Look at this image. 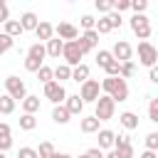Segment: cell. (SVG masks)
I'll return each instance as SVG.
<instances>
[{
	"mask_svg": "<svg viewBox=\"0 0 158 158\" xmlns=\"http://www.w3.org/2000/svg\"><path fill=\"white\" fill-rule=\"evenodd\" d=\"M99 86H101V91H106V96L114 99V104L128 99V84H126V79H121V77H106Z\"/></svg>",
	"mask_w": 158,
	"mask_h": 158,
	"instance_id": "obj_1",
	"label": "cell"
},
{
	"mask_svg": "<svg viewBox=\"0 0 158 158\" xmlns=\"http://www.w3.org/2000/svg\"><path fill=\"white\" fill-rule=\"evenodd\" d=\"M94 104H96L94 118H99V123H101V121H109V118H114V114H116V104H114V99H111V96L101 94V96H99Z\"/></svg>",
	"mask_w": 158,
	"mask_h": 158,
	"instance_id": "obj_2",
	"label": "cell"
},
{
	"mask_svg": "<svg viewBox=\"0 0 158 158\" xmlns=\"http://www.w3.org/2000/svg\"><path fill=\"white\" fill-rule=\"evenodd\" d=\"M62 57H64V64L74 69L77 64H81V57H84V52L79 49L77 40H72V42H64V47H62Z\"/></svg>",
	"mask_w": 158,
	"mask_h": 158,
	"instance_id": "obj_3",
	"label": "cell"
},
{
	"mask_svg": "<svg viewBox=\"0 0 158 158\" xmlns=\"http://www.w3.org/2000/svg\"><path fill=\"white\" fill-rule=\"evenodd\" d=\"M5 91H7V96L12 99V101H22L25 96H27V86H25V81L20 79V77H7L5 79Z\"/></svg>",
	"mask_w": 158,
	"mask_h": 158,
	"instance_id": "obj_4",
	"label": "cell"
},
{
	"mask_svg": "<svg viewBox=\"0 0 158 158\" xmlns=\"http://www.w3.org/2000/svg\"><path fill=\"white\" fill-rule=\"evenodd\" d=\"M131 30H133V35H138L141 42H148V37H151V22H148L146 15H133L131 17Z\"/></svg>",
	"mask_w": 158,
	"mask_h": 158,
	"instance_id": "obj_5",
	"label": "cell"
},
{
	"mask_svg": "<svg viewBox=\"0 0 158 158\" xmlns=\"http://www.w3.org/2000/svg\"><path fill=\"white\" fill-rule=\"evenodd\" d=\"M156 59H158V49L151 42H138V62L151 69V67H156Z\"/></svg>",
	"mask_w": 158,
	"mask_h": 158,
	"instance_id": "obj_6",
	"label": "cell"
},
{
	"mask_svg": "<svg viewBox=\"0 0 158 158\" xmlns=\"http://www.w3.org/2000/svg\"><path fill=\"white\" fill-rule=\"evenodd\" d=\"M101 96V86H99V81L96 79H86L84 84H81V89H79V99L86 104V101H96Z\"/></svg>",
	"mask_w": 158,
	"mask_h": 158,
	"instance_id": "obj_7",
	"label": "cell"
},
{
	"mask_svg": "<svg viewBox=\"0 0 158 158\" xmlns=\"http://www.w3.org/2000/svg\"><path fill=\"white\" fill-rule=\"evenodd\" d=\"M44 96H47L54 106H59V104L67 99V91H64V86H62L59 81H47V84H44Z\"/></svg>",
	"mask_w": 158,
	"mask_h": 158,
	"instance_id": "obj_8",
	"label": "cell"
},
{
	"mask_svg": "<svg viewBox=\"0 0 158 158\" xmlns=\"http://www.w3.org/2000/svg\"><path fill=\"white\" fill-rule=\"evenodd\" d=\"M111 57H114L118 64H123V62H131V57H133V47H131L126 40H118V42L114 44V49H111Z\"/></svg>",
	"mask_w": 158,
	"mask_h": 158,
	"instance_id": "obj_9",
	"label": "cell"
},
{
	"mask_svg": "<svg viewBox=\"0 0 158 158\" xmlns=\"http://www.w3.org/2000/svg\"><path fill=\"white\" fill-rule=\"evenodd\" d=\"M54 32L59 35V40H67V42H72V40L79 37V30H77L72 22H59V25L54 27Z\"/></svg>",
	"mask_w": 158,
	"mask_h": 158,
	"instance_id": "obj_10",
	"label": "cell"
},
{
	"mask_svg": "<svg viewBox=\"0 0 158 158\" xmlns=\"http://www.w3.org/2000/svg\"><path fill=\"white\" fill-rule=\"evenodd\" d=\"M64 109L69 111V116H72V114H81L84 101L79 99V94H67V99H64Z\"/></svg>",
	"mask_w": 158,
	"mask_h": 158,
	"instance_id": "obj_11",
	"label": "cell"
},
{
	"mask_svg": "<svg viewBox=\"0 0 158 158\" xmlns=\"http://www.w3.org/2000/svg\"><path fill=\"white\" fill-rule=\"evenodd\" d=\"M35 35H37L40 44H42V42H49V40H52V35H54V27H52L49 22H44V20H42V22L35 27Z\"/></svg>",
	"mask_w": 158,
	"mask_h": 158,
	"instance_id": "obj_12",
	"label": "cell"
},
{
	"mask_svg": "<svg viewBox=\"0 0 158 158\" xmlns=\"http://www.w3.org/2000/svg\"><path fill=\"white\" fill-rule=\"evenodd\" d=\"M62 47H64V42H62L59 37H52V40L44 44V52H47V57H52V59H59V54H62Z\"/></svg>",
	"mask_w": 158,
	"mask_h": 158,
	"instance_id": "obj_13",
	"label": "cell"
},
{
	"mask_svg": "<svg viewBox=\"0 0 158 158\" xmlns=\"http://www.w3.org/2000/svg\"><path fill=\"white\" fill-rule=\"evenodd\" d=\"M17 22H20V27H22V32H27V30H32V32H35V27L40 25V20H37V15H35V12H25Z\"/></svg>",
	"mask_w": 158,
	"mask_h": 158,
	"instance_id": "obj_14",
	"label": "cell"
},
{
	"mask_svg": "<svg viewBox=\"0 0 158 158\" xmlns=\"http://www.w3.org/2000/svg\"><path fill=\"white\" fill-rule=\"evenodd\" d=\"M118 121H121V126H123V128H128V131L138 128V116H136L133 111H123V114L118 116Z\"/></svg>",
	"mask_w": 158,
	"mask_h": 158,
	"instance_id": "obj_15",
	"label": "cell"
},
{
	"mask_svg": "<svg viewBox=\"0 0 158 158\" xmlns=\"http://www.w3.org/2000/svg\"><path fill=\"white\" fill-rule=\"evenodd\" d=\"M22 111L35 116V114L40 111V96H25V99H22Z\"/></svg>",
	"mask_w": 158,
	"mask_h": 158,
	"instance_id": "obj_16",
	"label": "cell"
},
{
	"mask_svg": "<svg viewBox=\"0 0 158 158\" xmlns=\"http://www.w3.org/2000/svg\"><path fill=\"white\" fill-rule=\"evenodd\" d=\"M79 128H81V133H96V131H99V118H94V116H84L81 123H79Z\"/></svg>",
	"mask_w": 158,
	"mask_h": 158,
	"instance_id": "obj_17",
	"label": "cell"
},
{
	"mask_svg": "<svg viewBox=\"0 0 158 158\" xmlns=\"http://www.w3.org/2000/svg\"><path fill=\"white\" fill-rule=\"evenodd\" d=\"M99 133V148H111L114 146V131H109V128H101V131H96Z\"/></svg>",
	"mask_w": 158,
	"mask_h": 158,
	"instance_id": "obj_18",
	"label": "cell"
},
{
	"mask_svg": "<svg viewBox=\"0 0 158 158\" xmlns=\"http://www.w3.org/2000/svg\"><path fill=\"white\" fill-rule=\"evenodd\" d=\"M52 77H54V79H59V84H62V81L72 79V67H67V64H59V67H54V69H52Z\"/></svg>",
	"mask_w": 158,
	"mask_h": 158,
	"instance_id": "obj_19",
	"label": "cell"
},
{
	"mask_svg": "<svg viewBox=\"0 0 158 158\" xmlns=\"http://www.w3.org/2000/svg\"><path fill=\"white\" fill-rule=\"evenodd\" d=\"M72 79H74V81H81V84H84V81L89 79V67H86V64H77V67L72 69Z\"/></svg>",
	"mask_w": 158,
	"mask_h": 158,
	"instance_id": "obj_20",
	"label": "cell"
},
{
	"mask_svg": "<svg viewBox=\"0 0 158 158\" xmlns=\"http://www.w3.org/2000/svg\"><path fill=\"white\" fill-rule=\"evenodd\" d=\"M52 121H54V123H67V121H69V111H67L62 104L54 106V109H52Z\"/></svg>",
	"mask_w": 158,
	"mask_h": 158,
	"instance_id": "obj_21",
	"label": "cell"
},
{
	"mask_svg": "<svg viewBox=\"0 0 158 158\" xmlns=\"http://www.w3.org/2000/svg\"><path fill=\"white\" fill-rule=\"evenodd\" d=\"M27 57H32V59H40V62H44V57H47V52H44V44H40V42H35L30 49H27Z\"/></svg>",
	"mask_w": 158,
	"mask_h": 158,
	"instance_id": "obj_22",
	"label": "cell"
},
{
	"mask_svg": "<svg viewBox=\"0 0 158 158\" xmlns=\"http://www.w3.org/2000/svg\"><path fill=\"white\" fill-rule=\"evenodd\" d=\"M35 151H37V158H52V156L57 153V151H54V146H52L49 141H42V143H40V148H35Z\"/></svg>",
	"mask_w": 158,
	"mask_h": 158,
	"instance_id": "obj_23",
	"label": "cell"
},
{
	"mask_svg": "<svg viewBox=\"0 0 158 158\" xmlns=\"http://www.w3.org/2000/svg\"><path fill=\"white\" fill-rule=\"evenodd\" d=\"M5 35H7V37H12V40H15L17 35H22L20 22H17V20H7V22H5Z\"/></svg>",
	"mask_w": 158,
	"mask_h": 158,
	"instance_id": "obj_24",
	"label": "cell"
},
{
	"mask_svg": "<svg viewBox=\"0 0 158 158\" xmlns=\"http://www.w3.org/2000/svg\"><path fill=\"white\" fill-rule=\"evenodd\" d=\"M12 111H15V101H12V99H10L7 94H2V96H0V114L10 116Z\"/></svg>",
	"mask_w": 158,
	"mask_h": 158,
	"instance_id": "obj_25",
	"label": "cell"
},
{
	"mask_svg": "<svg viewBox=\"0 0 158 158\" xmlns=\"http://www.w3.org/2000/svg\"><path fill=\"white\" fill-rule=\"evenodd\" d=\"M35 126H37V118H35L32 114H22V116H20V128H22V131H32Z\"/></svg>",
	"mask_w": 158,
	"mask_h": 158,
	"instance_id": "obj_26",
	"label": "cell"
},
{
	"mask_svg": "<svg viewBox=\"0 0 158 158\" xmlns=\"http://www.w3.org/2000/svg\"><path fill=\"white\" fill-rule=\"evenodd\" d=\"M37 79H40L42 84H47V81H54V77H52V67L42 64V67L37 69Z\"/></svg>",
	"mask_w": 158,
	"mask_h": 158,
	"instance_id": "obj_27",
	"label": "cell"
},
{
	"mask_svg": "<svg viewBox=\"0 0 158 158\" xmlns=\"http://www.w3.org/2000/svg\"><path fill=\"white\" fill-rule=\"evenodd\" d=\"M109 62H114L111 52H109V49H99V52H96V64H99V67L104 69V67H106Z\"/></svg>",
	"mask_w": 158,
	"mask_h": 158,
	"instance_id": "obj_28",
	"label": "cell"
},
{
	"mask_svg": "<svg viewBox=\"0 0 158 158\" xmlns=\"http://www.w3.org/2000/svg\"><path fill=\"white\" fill-rule=\"evenodd\" d=\"M104 17H106V22H109V27H111V30L121 27V22H123V20H121V15H118V12H114V10H111L109 15H104Z\"/></svg>",
	"mask_w": 158,
	"mask_h": 158,
	"instance_id": "obj_29",
	"label": "cell"
},
{
	"mask_svg": "<svg viewBox=\"0 0 158 158\" xmlns=\"http://www.w3.org/2000/svg\"><path fill=\"white\" fill-rule=\"evenodd\" d=\"M133 72H136V64H133V62H123L121 69H118V77L126 79V77H133Z\"/></svg>",
	"mask_w": 158,
	"mask_h": 158,
	"instance_id": "obj_30",
	"label": "cell"
},
{
	"mask_svg": "<svg viewBox=\"0 0 158 158\" xmlns=\"http://www.w3.org/2000/svg\"><path fill=\"white\" fill-rule=\"evenodd\" d=\"M94 32H96V35H106V32H111V27H109L106 17H99V20H96V25H94Z\"/></svg>",
	"mask_w": 158,
	"mask_h": 158,
	"instance_id": "obj_31",
	"label": "cell"
},
{
	"mask_svg": "<svg viewBox=\"0 0 158 158\" xmlns=\"http://www.w3.org/2000/svg\"><path fill=\"white\" fill-rule=\"evenodd\" d=\"M12 42H15L12 37H7L5 32H0V54H5L7 49H12Z\"/></svg>",
	"mask_w": 158,
	"mask_h": 158,
	"instance_id": "obj_32",
	"label": "cell"
},
{
	"mask_svg": "<svg viewBox=\"0 0 158 158\" xmlns=\"http://www.w3.org/2000/svg\"><path fill=\"white\" fill-rule=\"evenodd\" d=\"M146 7H148V2H146V0H131V7H128V10H133L136 15H143V12H146Z\"/></svg>",
	"mask_w": 158,
	"mask_h": 158,
	"instance_id": "obj_33",
	"label": "cell"
},
{
	"mask_svg": "<svg viewBox=\"0 0 158 158\" xmlns=\"http://www.w3.org/2000/svg\"><path fill=\"white\" fill-rule=\"evenodd\" d=\"M148 118L153 123H158V99H151V104H148Z\"/></svg>",
	"mask_w": 158,
	"mask_h": 158,
	"instance_id": "obj_34",
	"label": "cell"
},
{
	"mask_svg": "<svg viewBox=\"0 0 158 158\" xmlns=\"http://www.w3.org/2000/svg\"><path fill=\"white\" fill-rule=\"evenodd\" d=\"M156 148H158V133L151 131V133L146 136V151H156Z\"/></svg>",
	"mask_w": 158,
	"mask_h": 158,
	"instance_id": "obj_35",
	"label": "cell"
},
{
	"mask_svg": "<svg viewBox=\"0 0 158 158\" xmlns=\"http://www.w3.org/2000/svg\"><path fill=\"white\" fill-rule=\"evenodd\" d=\"M42 64H44V62H40V59H32V57H27V59H25V69H27V72H35V74H37V69H40Z\"/></svg>",
	"mask_w": 158,
	"mask_h": 158,
	"instance_id": "obj_36",
	"label": "cell"
},
{
	"mask_svg": "<svg viewBox=\"0 0 158 158\" xmlns=\"http://www.w3.org/2000/svg\"><path fill=\"white\" fill-rule=\"evenodd\" d=\"M118 69H121V64L114 59V62H109L106 67H104V72H106V77H118Z\"/></svg>",
	"mask_w": 158,
	"mask_h": 158,
	"instance_id": "obj_37",
	"label": "cell"
},
{
	"mask_svg": "<svg viewBox=\"0 0 158 158\" xmlns=\"http://www.w3.org/2000/svg\"><path fill=\"white\" fill-rule=\"evenodd\" d=\"M131 143V138L126 136V133H121V136H114V148L118 151V148H123V146H128Z\"/></svg>",
	"mask_w": 158,
	"mask_h": 158,
	"instance_id": "obj_38",
	"label": "cell"
},
{
	"mask_svg": "<svg viewBox=\"0 0 158 158\" xmlns=\"http://www.w3.org/2000/svg\"><path fill=\"white\" fill-rule=\"evenodd\" d=\"M79 22H81L84 32H86V30H94V25H96V20H94L91 15H81V20H79Z\"/></svg>",
	"mask_w": 158,
	"mask_h": 158,
	"instance_id": "obj_39",
	"label": "cell"
},
{
	"mask_svg": "<svg viewBox=\"0 0 158 158\" xmlns=\"http://www.w3.org/2000/svg\"><path fill=\"white\" fill-rule=\"evenodd\" d=\"M96 10L104 12V15H109L111 12V0H96Z\"/></svg>",
	"mask_w": 158,
	"mask_h": 158,
	"instance_id": "obj_40",
	"label": "cell"
},
{
	"mask_svg": "<svg viewBox=\"0 0 158 158\" xmlns=\"http://www.w3.org/2000/svg\"><path fill=\"white\" fill-rule=\"evenodd\" d=\"M17 158H37V151H35V148H30V146H25V148H20Z\"/></svg>",
	"mask_w": 158,
	"mask_h": 158,
	"instance_id": "obj_41",
	"label": "cell"
},
{
	"mask_svg": "<svg viewBox=\"0 0 158 158\" xmlns=\"http://www.w3.org/2000/svg\"><path fill=\"white\" fill-rule=\"evenodd\" d=\"M7 20H10V10H7V5H5V2H2V0H0V22H2V25H5V22H7Z\"/></svg>",
	"mask_w": 158,
	"mask_h": 158,
	"instance_id": "obj_42",
	"label": "cell"
},
{
	"mask_svg": "<svg viewBox=\"0 0 158 158\" xmlns=\"http://www.w3.org/2000/svg\"><path fill=\"white\" fill-rule=\"evenodd\" d=\"M84 156H86V158H104V151H101V148H89Z\"/></svg>",
	"mask_w": 158,
	"mask_h": 158,
	"instance_id": "obj_43",
	"label": "cell"
},
{
	"mask_svg": "<svg viewBox=\"0 0 158 158\" xmlns=\"http://www.w3.org/2000/svg\"><path fill=\"white\" fill-rule=\"evenodd\" d=\"M10 146H12V138H10V136H7V138H0V153H5Z\"/></svg>",
	"mask_w": 158,
	"mask_h": 158,
	"instance_id": "obj_44",
	"label": "cell"
},
{
	"mask_svg": "<svg viewBox=\"0 0 158 158\" xmlns=\"http://www.w3.org/2000/svg\"><path fill=\"white\" fill-rule=\"evenodd\" d=\"M7 136H10V126L5 121H0V138H7Z\"/></svg>",
	"mask_w": 158,
	"mask_h": 158,
	"instance_id": "obj_45",
	"label": "cell"
},
{
	"mask_svg": "<svg viewBox=\"0 0 158 158\" xmlns=\"http://www.w3.org/2000/svg\"><path fill=\"white\" fill-rule=\"evenodd\" d=\"M148 79H151V81H158V69H156V67H151V72H148Z\"/></svg>",
	"mask_w": 158,
	"mask_h": 158,
	"instance_id": "obj_46",
	"label": "cell"
},
{
	"mask_svg": "<svg viewBox=\"0 0 158 158\" xmlns=\"http://www.w3.org/2000/svg\"><path fill=\"white\" fill-rule=\"evenodd\" d=\"M138 158H156V151H143Z\"/></svg>",
	"mask_w": 158,
	"mask_h": 158,
	"instance_id": "obj_47",
	"label": "cell"
},
{
	"mask_svg": "<svg viewBox=\"0 0 158 158\" xmlns=\"http://www.w3.org/2000/svg\"><path fill=\"white\" fill-rule=\"evenodd\" d=\"M52 158H72V156H69V153H54Z\"/></svg>",
	"mask_w": 158,
	"mask_h": 158,
	"instance_id": "obj_48",
	"label": "cell"
},
{
	"mask_svg": "<svg viewBox=\"0 0 158 158\" xmlns=\"http://www.w3.org/2000/svg\"><path fill=\"white\" fill-rule=\"evenodd\" d=\"M104 158H121V156H118L116 151H111V153H109V156H104Z\"/></svg>",
	"mask_w": 158,
	"mask_h": 158,
	"instance_id": "obj_49",
	"label": "cell"
},
{
	"mask_svg": "<svg viewBox=\"0 0 158 158\" xmlns=\"http://www.w3.org/2000/svg\"><path fill=\"white\" fill-rule=\"evenodd\" d=\"M0 158H5V153H0Z\"/></svg>",
	"mask_w": 158,
	"mask_h": 158,
	"instance_id": "obj_50",
	"label": "cell"
},
{
	"mask_svg": "<svg viewBox=\"0 0 158 158\" xmlns=\"http://www.w3.org/2000/svg\"><path fill=\"white\" fill-rule=\"evenodd\" d=\"M79 158H86V156H79Z\"/></svg>",
	"mask_w": 158,
	"mask_h": 158,
	"instance_id": "obj_51",
	"label": "cell"
}]
</instances>
